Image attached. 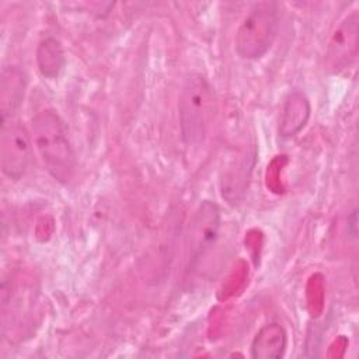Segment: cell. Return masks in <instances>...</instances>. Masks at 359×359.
Returning <instances> with one entry per match:
<instances>
[{
  "label": "cell",
  "mask_w": 359,
  "mask_h": 359,
  "mask_svg": "<svg viewBox=\"0 0 359 359\" xmlns=\"http://www.w3.org/2000/svg\"><path fill=\"white\" fill-rule=\"evenodd\" d=\"M32 140L49 175L62 184L72 180L76 168V154L67 128L60 115L50 108L35 114L31 122Z\"/></svg>",
  "instance_id": "obj_1"
},
{
  "label": "cell",
  "mask_w": 359,
  "mask_h": 359,
  "mask_svg": "<svg viewBox=\"0 0 359 359\" xmlns=\"http://www.w3.org/2000/svg\"><path fill=\"white\" fill-rule=\"evenodd\" d=\"M213 109V91L205 76L191 73L182 83L178 100L181 136L185 144L203 142Z\"/></svg>",
  "instance_id": "obj_2"
},
{
  "label": "cell",
  "mask_w": 359,
  "mask_h": 359,
  "mask_svg": "<svg viewBox=\"0 0 359 359\" xmlns=\"http://www.w3.org/2000/svg\"><path fill=\"white\" fill-rule=\"evenodd\" d=\"M278 29V4L275 1L255 3L236 31V53L244 60H257L262 57L272 48Z\"/></svg>",
  "instance_id": "obj_3"
},
{
  "label": "cell",
  "mask_w": 359,
  "mask_h": 359,
  "mask_svg": "<svg viewBox=\"0 0 359 359\" xmlns=\"http://www.w3.org/2000/svg\"><path fill=\"white\" fill-rule=\"evenodd\" d=\"M31 160V136L27 128L17 119L1 121L0 125V167L3 174L20 180Z\"/></svg>",
  "instance_id": "obj_4"
},
{
  "label": "cell",
  "mask_w": 359,
  "mask_h": 359,
  "mask_svg": "<svg viewBox=\"0 0 359 359\" xmlns=\"http://www.w3.org/2000/svg\"><path fill=\"white\" fill-rule=\"evenodd\" d=\"M220 230V209L216 202L205 199L194 212L187 236L189 262H196L216 243Z\"/></svg>",
  "instance_id": "obj_5"
},
{
  "label": "cell",
  "mask_w": 359,
  "mask_h": 359,
  "mask_svg": "<svg viewBox=\"0 0 359 359\" xmlns=\"http://www.w3.org/2000/svg\"><path fill=\"white\" fill-rule=\"evenodd\" d=\"M359 13L348 14L334 29L325 52V66L331 73L346 69L358 55Z\"/></svg>",
  "instance_id": "obj_6"
},
{
  "label": "cell",
  "mask_w": 359,
  "mask_h": 359,
  "mask_svg": "<svg viewBox=\"0 0 359 359\" xmlns=\"http://www.w3.org/2000/svg\"><path fill=\"white\" fill-rule=\"evenodd\" d=\"M27 88V74L18 66H6L0 74V115L1 121L13 115L22 104Z\"/></svg>",
  "instance_id": "obj_7"
},
{
  "label": "cell",
  "mask_w": 359,
  "mask_h": 359,
  "mask_svg": "<svg viewBox=\"0 0 359 359\" xmlns=\"http://www.w3.org/2000/svg\"><path fill=\"white\" fill-rule=\"evenodd\" d=\"M311 112V105L307 95L299 90L289 93L286 97L279 119V135L292 137L297 135L307 123Z\"/></svg>",
  "instance_id": "obj_8"
},
{
  "label": "cell",
  "mask_w": 359,
  "mask_h": 359,
  "mask_svg": "<svg viewBox=\"0 0 359 359\" xmlns=\"http://www.w3.org/2000/svg\"><path fill=\"white\" fill-rule=\"evenodd\" d=\"M287 334L279 323L262 325L251 342V356L254 359H279L285 355Z\"/></svg>",
  "instance_id": "obj_9"
},
{
  "label": "cell",
  "mask_w": 359,
  "mask_h": 359,
  "mask_svg": "<svg viewBox=\"0 0 359 359\" xmlns=\"http://www.w3.org/2000/svg\"><path fill=\"white\" fill-rule=\"evenodd\" d=\"M36 65L45 79H56L66 65L63 45L55 36H46L36 46Z\"/></svg>",
  "instance_id": "obj_10"
}]
</instances>
